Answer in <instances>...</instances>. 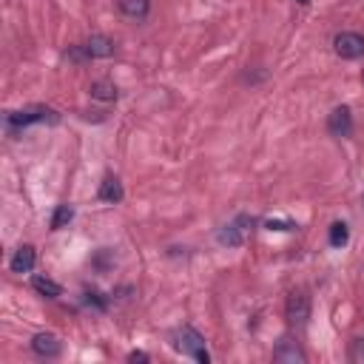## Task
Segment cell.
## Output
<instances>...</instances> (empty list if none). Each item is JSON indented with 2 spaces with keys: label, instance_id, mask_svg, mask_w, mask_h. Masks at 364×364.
<instances>
[{
  "label": "cell",
  "instance_id": "obj_1",
  "mask_svg": "<svg viewBox=\"0 0 364 364\" xmlns=\"http://www.w3.org/2000/svg\"><path fill=\"white\" fill-rule=\"evenodd\" d=\"M171 344L182 353V356H191L194 361H200V364H208L211 361V353H208V347H205V339H202V333H197L194 328H176L174 333H171Z\"/></svg>",
  "mask_w": 364,
  "mask_h": 364
},
{
  "label": "cell",
  "instance_id": "obj_2",
  "mask_svg": "<svg viewBox=\"0 0 364 364\" xmlns=\"http://www.w3.org/2000/svg\"><path fill=\"white\" fill-rule=\"evenodd\" d=\"M57 111L49 108V106H29L23 111H12L6 117L9 128H26V125H34V122H57Z\"/></svg>",
  "mask_w": 364,
  "mask_h": 364
},
{
  "label": "cell",
  "instance_id": "obj_3",
  "mask_svg": "<svg viewBox=\"0 0 364 364\" xmlns=\"http://www.w3.org/2000/svg\"><path fill=\"white\" fill-rule=\"evenodd\" d=\"M333 49L344 60H358V57H364V34H358V31H342L333 40Z\"/></svg>",
  "mask_w": 364,
  "mask_h": 364
},
{
  "label": "cell",
  "instance_id": "obj_4",
  "mask_svg": "<svg viewBox=\"0 0 364 364\" xmlns=\"http://www.w3.org/2000/svg\"><path fill=\"white\" fill-rule=\"evenodd\" d=\"M248 225H253L251 216H237L231 225H225L222 231L216 234L219 245H227V248H239L245 242V234H248Z\"/></svg>",
  "mask_w": 364,
  "mask_h": 364
},
{
  "label": "cell",
  "instance_id": "obj_5",
  "mask_svg": "<svg viewBox=\"0 0 364 364\" xmlns=\"http://www.w3.org/2000/svg\"><path fill=\"white\" fill-rule=\"evenodd\" d=\"M285 316L290 325H304L310 318V296L304 290H293L288 296V304H285Z\"/></svg>",
  "mask_w": 364,
  "mask_h": 364
},
{
  "label": "cell",
  "instance_id": "obj_6",
  "mask_svg": "<svg viewBox=\"0 0 364 364\" xmlns=\"http://www.w3.org/2000/svg\"><path fill=\"white\" fill-rule=\"evenodd\" d=\"M328 131H330L333 136H350V134H353V114H350L347 106H339V108L330 111V117H328Z\"/></svg>",
  "mask_w": 364,
  "mask_h": 364
},
{
  "label": "cell",
  "instance_id": "obj_7",
  "mask_svg": "<svg viewBox=\"0 0 364 364\" xmlns=\"http://www.w3.org/2000/svg\"><path fill=\"white\" fill-rule=\"evenodd\" d=\"M273 358L285 361V364H304V361H307V356L302 353V347H299L293 339H288V336L276 344V350H273Z\"/></svg>",
  "mask_w": 364,
  "mask_h": 364
},
{
  "label": "cell",
  "instance_id": "obj_8",
  "mask_svg": "<svg viewBox=\"0 0 364 364\" xmlns=\"http://www.w3.org/2000/svg\"><path fill=\"white\" fill-rule=\"evenodd\" d=\"M31 350H34L37 356H43V358H55V356H60L63 344H60V339H57L55 333H37V336L31 339Z\"/></svg>",
  "mask_w": 364,
  "mask_h": 364
},
{
  "label": "cell",
  "instance_id": "obj_9",
  "mask_svg": "<svg viewBox=\"0 0 364 364\" xmlns=\"http://www.w3.org/2000/svg\"><path fill=\"white\" fill-rule=\"evenodd\" d=\"M34 262H37L34 248H31V245H20V248L15 251V256H12V262H9V267H12V273H29V270L34 267Z\"/></svg>",
  "mask_w": 364,
  "mask_h": 364
},
{
  "label": "cell",
  "instance_id": "obj_10",
  "mask_svg": "<svg viewBox=\"0 0 364 364\" xmlns=\"http://www.w3.org/2000/svg\"><path fill=\"white\" fill-rule=\"evenodd\" d=\"M85 46V52H88V57L91 60H97V57H111L114 55V40H108V37H103V34H94L88 43H83Z\"/></svg>",
  "mask_w": 364,
  "mask_h": 364
},
{
  "label": "cell",
  "instance_id": "obj_11",
  "mask_svg": "<svg viewBox=\"0 0 364 364\" xmlns=\"http://www.w3.org/2000/svg\"><path fill=\"white\" fill-rule=\"evenodd\" d=\"M117 6L128 20H146L151 12V0H120Z\"/></svg>",
  "mask_w": 364,
  "mask_h": 364
},
{
  "label": "cell",
  "instance_id": "obj_12",
  "mask_svg": "<svg viewBox=\"0 0 364 364\" xmlns=\"http://www.w3.org/2000/svg\"><path fill=\"white\" fill-rule=\"evenodd\" d=\"M100 202H108V205H117L122 200V186H120V179L117 176H106L100 182V191H97Z\"/></svg>",
  "mask_w": 364,
  "mask_h": 364
},
{
  "label": "cell",
  "instance_id": "obj_13",
  "mask_svg": "<svg viewBox=\"0 0 364 364\" xmlns=\"http://www.w3.org/2000/svg\"><path fill=\"white\" fill-rule=\"evenodd\" d=\"M91 97L94 100H103V103H114L117 100V85L108 83V80H97V83H91Z\"/></svg>",
  "mask_w": 364,
  "mask_h": 364
},
{
  "label": "cell",
  "instance_id": "obj_14",
  "mask_svg": "<svg viewBox=\"0 0 364 364\" xmlns=\"http://www.w3.org/2000/svg\"><path fill=\"white\" fill-rule=\"evenodd\" d=\"M31 288L40 293V296H46V299H57L63 290H60V285L57 282H52L49 276H31Z\"/></svg>",
  "mask_w": 364,
  "mask_h": 364
},
{
  "label": "cell",
  "instance_id": "obj_15",
  "mask_svg": "<svg viewBox=\"0 0 364 364\" xmlns=\"http://www.w3.org/2000/svg\"><path fill=\"white\" fill-rule=\"evenodd\" d=\"M328 239H330V245H333V248H344V245H347V239H350L347 225H344V222H333V225H330V234H328Z\"/></svg>",
  "mask_w": 364,
  "mask_h": 364
},
{
  "label": "cell",
  "instance_id": "obj_16",
  "mask_svg": "<svg viewBox=\"0 0 364 364\" xmlns=\"http://www.w3.org/2000/svg\"><path fill=\"white\" fill-rule=\"evenodd\" d=\"M71 219H74V208L71 205H57V211L52 216V227H55V231H60V227H66Z\"/></svg>",
  "mask_w": 364,
  "mask_h": 364
},
{
  "label": "cell",
  "instance_id": "obj_17",
  "mask_svg": "<svg viewBox=\"0 0 364 364\" xmlns=\"http://www.w3.org/2000/svg\"><path fill=\"white\" fill-rule=\"evenodd\" d=\"M350 361L353 364H364V339H353L350 342Z\"/></svg>",
  "mask_w": 364,
  "mask_h": 364
},
{
  "label": "cell",
  "instance_id": "obj_18",
  "mask_svg": "<svg viewBox=\"0 0 364 364\" xmlns=\"http://www.w3.org/2000/svg\"><path fill=\"white\" fill-rule=\"evenodd\" d=\"M267 227H270V231H293L296 225H293V222H273V219H270Z\"/></svg>",
  "mask_w": 364,
  "mask_h": 364
},
{
  "label": "cell",
  "instance_id": "obj_19",
  "mask_svg": "<svg viewBox=\"0 0 364 364\" xmlns=\"http://www.w3.org/2000/svg\"><path fill=\"white\" fill-rule=\"evenodd\" d=\"M128 361H148V356L143 350H134V353H128Z\"/></svg>",
  "mask_w": 364,
  "mask_h": 364
},
{
  "label": "cell",
  "instance_id": "obj_20",
  "mask_svg": "<svg viewBox=\"0 0 364 364\" xmlns=\"http://www.w3.org/2000/svg\"><path fill=\"white\" fill-rule=\"evenodd\" d=\"M296 4H307V0H296Z\"/></svg>",
  "mask_w": 364,
  "mask_h": 364
},
{
  "label": "cell",
  "instance_id": "obj_21",
  "mask_svg": "<svg viewBox=\"0 0 364 364\" xmlns=\"http://www.w3.org/2000/svg\"><path fill=\"white\" fill-rule=\"evenodd\" d=\"M361 77H364V71H361Z\"/></svg>",
  "mask_w": 364,
  "mask_h": 364
}]
</instances>
